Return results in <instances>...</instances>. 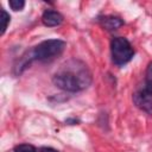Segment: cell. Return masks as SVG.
<instances>
[{
    "label": "cell",
    "mask_w": 152,
    "mask_h": 152,
    "mask_svg": "<svg viewBox=\"0 0 152 152\" xmlns=\"http://www.w3.org/2000/svg\"><path fill=\"white\" fill-rule=\"evenodd\" d=\"M10 20H11L10 14H8V13H7V12H6L4 8H1V10H0V23H1V30H0V34H4V33H5V31H6L7 26H8Z\"/></svg>",
    "instance_id": "7"
},
{
    "label": "cell",
    "mask_w": 152,
    "mask_h": 152,
    "mask_svg": "<svg viewBox=\"0 0 152 152\" xmlns=\"http://www.w3.org/2000/svg\"><path fill=\"white\" fill-rule=\"evenodd\" d=\"M65 42L61 39H48L39 43L32 50H30V55L33 61L39 62H50L58 57L65 49Z\"/></svg>",
    "instance_id": "2"
},
{
    "label": "cell",
    "mask_w": 152,
    "mask_h": 152,
    "mask_svg": "<svg viewBox=\"0 0 152 152\" xmlns=\"http://www.w3.org/2000/svg\"><path fill=\"white\" fill-rule=\"evenodd\" d=\"M91 80V72L87 64L75 58L65 62L52 77V82L57 88L69 93L81 91L88 88Z\"/></svg>",
    "instance_id": "1"
},
{
    "label": "cell",
    "mask_w": 152,
    "mask_h": 152,
    "mask_svg": "<svg viewBox=\"0 0 152 152\" xmlns=\"http://www.w3.org/2000/svg\"><path fill=\"white\" fill-rule=\"evenodd\" d=\"M13 152H38V150L30 144H20L17 145L13 150Z\"/></svg>",
    "instance_id": "8"
},
{
    "label": "cell",
    "mask_w": 152,
    "mask_h": 152,
    "mask_svg": "<svg viewBox=\"0 0 152 152\" xmlns=\"http://www.w3.org/2000/svg\"><path fill=\"white\" fill-rule=\"evenodd\" d=\"M133 102L141 110L152 114V89L144 84L133 94Z\"/></svg>",
    "instance_id": "4"
},
{
    "label": "cell",
    "mask_w": 152,
    "mask_h": 152,
    "mask_svg": "<svg viewBox=\"0 0 152 152\" xmlns=\"http://www.w3.org/2000/svg\"><path fill=\"white\" fill-rule=\"evenodd\" d=\"M145 84L152 89V62L148 63L145 72Z\"/></svg>",
    "instance_id": "9"
},
{
    "label": "cell",
    "mask_w": 152,
    "mask_h": 152,
    "mask_svg": "<svg viewBox=\"0 0 152 152\" xmlns=\"http://www.w3.org/2000/svg\"><path fill=\"white\" fill-rule=\"evenodd\" d=\"M38 152H59V151H57L52 147H40V148H38Z\"/></svg>",
    "instance_id": "11"
},
{
    "label": "cell",
    "mask_w": 152,
    "mask_h": 152,
    "mask_svg": "<svg viewBox=\"0 0 152 152\" xmlns=\"http://www.w3.org/2000/svg\"><path fill=\"white\" fill-rule=\"evenodd\" d=\"M8 5L13 11H21L25 6V1L24 0H10Z\"/></svg>",
    "instance_id": "10"
},
{
    "label": "cell",
    "mask_w": 152,
    "mask_h": 152,
    "mask_svg": "<svg viewBox=\"0 0 152 152\" xmlns=\"http://www.w3.org/2000/svg\"><path fill=\"white\" fill-rule=\"evenodd\" d=\"M42 21L45 26H49V27L58 26L63 21V15L57 11L46 10L42 15Z\"/></svg>",
    "instance_id": "5"
},
{
    "label": "cell",
    "mask_w": 152,
    "mask_h": 152,
    "mask_svg": "<svg viewBox=\"0 0 152 152\" xmlns=\"http://www.w3.org/2000/svg\"><path fill=\"white\" fill-rule=\"evenodd\" d=\"M99 21H100V24H101L106 30H109V31L116 30V28H119L120 26L124 25L122 19H120L119 17H114V15L100 17V18H99Z\"/></svg>",
    "instance_id": "6"
},
{
    "label": "cell",
    "mask_w": 152,
    "mask_h": 152,
    "mask_svg": "<svg viewBox=\"0 0 152 152\" xmlns=\"http://www.w3.org/2000/svg\"><path fill=\"white\" fill-rule=\"evenodd\" d=\"M110 53L112 61L116 65H124L133 58L134 49L126 38L115 37L110 42Z\"/></svg>",
    "instance_id": "3"
}]
</instances>
